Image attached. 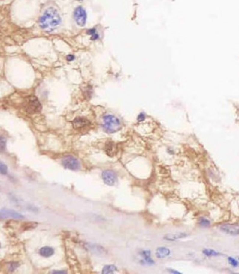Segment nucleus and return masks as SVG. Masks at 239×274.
<instances>
[{"label": "nucleus", "mask_w": 239, "mask_h": 274, "mask_svg": "<svg viewBox=\"0 0 239 274\" xmlns=\"http://www.w3.org/2000/svg\"><path fill=\"white\" fill-rule=\"evenodd\" d=\"M96 30H95V29H93V30H88V34H89V35H94V33H96Z\"/></svg>", "instance_id": "b1692460"}, {"label": "nucleus", "mask_w": 239, "mask_h": 274, "mask_svg": "<svg viewBox=\"0 0 239 274\" xmlns=\"http://www.w3.org/2000/svg\"><path fill=\"white\" fill-rule=\"evenodd\" d=\"M103 127L108 133H113L121 129V122L113 115H105L103 117Z\"/></svg>", "instance_id": "f03ea898"}, {"label": "nucleus", "mask_w": 239, "mask_h": 274, "mask_svg": "<svg viewBox=\"0 0 239 274\" xmlns=\"http://www.w3.org/2000/svg\"><path fill=\"white\" fill-rule=\"evenodd\" d=\"M101 177L104 183L109 186H113L117 182V176L113 171H104L101 174Z\"/></svg>", "instance_id": "39448f33"}, {"label": "nucleus", "mask_w": 239, "mask_h": 274, "mask_svg": "<svg viewBox=\"0 0 239 274\" xmlns=\"http://www.w3.org/2000/svg\"><path fill=\"white\" fill-rule=\"evenodd\" d=\"M62 165L63 167L67 169L72 171H76L80 169V165L79 161L74 156L68 155L65 156L62 159Z\"/></svg>", "instance_id": "20e7f679"}, {"label": "nucleus", "mask_w": 239, "mask_h": 274, "mask_svg": "<svg viewBox=\"0 0 239 274\" xmlns=\"http://www.w3.org/2000/svg\"><path fill=\"white\" fill-rule=\"evenodd\" d=\"M87 248L88 249L91 251L93 253H96L97 254H104L105 252L104 248H102L101 246H97V245L94 244H87Z\"/></svg>", "instance_id": "ddd939ff"}, {"label": "nucleus", "mask_w": 239, "mask_h": 274, "mask_svg": "<svg viewBox=\"0 0 239 274\" xmlns=\"http://www.w3.org/2000/svg\"><path fill=\"white\" fill-rule=\"evenodd\" d=\"M1 218L2 219H5V218H13V219H22L24 218L22 215L19 214L17 212L14 210H9V209H2L1 210Z\"/></svg>", "instance_id": "0eeeda50"}, {"label": "nucleus", "mask_w": 239, "mask_h": 274, "mask_svg": "<svg viewBox=\"0 0 239 274\" xmlns=\"http://www.w3.org/2000/svg\"><path fill=\"white\" fill-rule=\"evenodd\" d=\"M55 253V251L52 248L49 247V246H45V247H42L41 249L39 250V254L41 256L44 257H50L51 256H52Z\"/></svg>", "instance_id": "f8f14e48"}, {"label": "nucleus", "mask_w": 239, "mask_h": 274, "mask_svg": "<svg viewBox=\"0 0 239 274\" xmlns=\"http://www.w3.org/2000/svg\"><path fill=\"white\" fill-rule=\"evenodd\" d=\"M168 271L169 272H171V273H179V272H177V271H175V270H171V269H168Z\"/></svg>", "instance_id": "bb28decb"}, {"label": "nucleus", "mask_w": 239, "mask_h": 274, "mask_svg": "<svg viewBox=\"0 0 239 274\" xmlns=\"http://www.w3.org/2000/svg\"><path fill=\"white\" fill-rule=\"evenodd\" d=\"M221 231L230 235H238L239 225L237 224H225L220 227Z\"/></svg>", "instance_id": "6e6552de"}, {"label": "nucleus", "mask_w": 239, "mask_h": 274, "mask_svg": "<svg viewBox=\"0 0 239 274\" xmlns=\"http://www.w3.org/2000/svg\"><path fill=\"white\" fill-rule=\"evenodd\" d=\"M74 17L75 21L77 24L79 26H84L86 22V13L85 10L82 7H78L76 8L74 13Z\"/></svg>", "instance_id": "423d86ee"}, {"label": "nucleus", "mask_w": 239, "mask_h": 274, "mask_svg": "<svg viewBox=\"0 0 239 274\" xmlns=\"http://www.w3.org/2000/svg\"><path fill=\"white\" fill-rule=\"evenodd\" d=\"M170 253H171V252L167 248L160 247L158 249H157L156 257L159 259H163L168 257V255H170Z\"/></svg>", "instance_id": "9b49d317"}, {"label": "nucleus", "mask_w": 239, "mask_h": 274, "mask_svg": "<svg viewBox=\"0 0 239 274\" xmlns=\"http://www.w3.org/2000/svg\"><path fill=\"white\" fill-rule=\"evenodd\" d=\"M98 38H99V35H98V34L96 32V33H94V35H91V40H96V39H98Z\"/></svg>", "instance_id": "5701e85b"}, {"label": "nucleus", "mask_w": 239, "mask_h": 274, "mask_svg": "<svg viewBox=\"0 0 239 274\" xmlns=\"http://www.w3.org/2000/svg\"><path fill=\"white\" fill-rule=\"evenodd\" d=\"M199 225L201 226H202V227H208L210 225V222L208 220L206 219V218H202L200 219V221H199Z\"/></svg>", "instance_id": "f3484780"}, {"label": "nucleus", "mask_w": 239, "mask_h": 274, "mask_svg": "<svg viewBox=\"0 0 239 274\" xmlns=\"http://www.w3.org/2000/svg\"><path fill=\"white\" fill-rule=\"evenodd\" d=\"M203 253H204V254L207 256L219 255V253L215 252V251H213V250H210V249H205V250L203 251Z\"/></svg>", "instance_id": "a211bd4d"}, {"label": "nucleus", "mask_w": 239, "mask_h": 274, "mask_svg": "<svg viewBox=\"0 0 239 274\" xmlns=\"http://www.w3.org/2000/svg\"><path fill=\"white\" fill-rule=\"evenodd\" d=\"M6 146V140L5 138L1 137V152H3L5 149Z\"/></svg>", "instance_id": "412c9836"}, {"label": "nucleus", "mask_w": 239, "mask_h": 274, "mask_svg": "<svg viewBox=\"0 0 239 274\" xmlns=\"http://www.w3.org/2000/svg\"><path fill=\"white\" fill-rule=\"evenodd\" d=\"M118 269L115 265H105L102 269V273L107 274V273H113L116 271Z\"/></svg>", "instance_id": "4468645a"}, {"label": "nucleus", "mask_w": 239, "mask_h": 274, "mask_svg": "<svg viewBox=\"0 0 239 274\" xmlns=\"http://www.w3.org/2000/svg\"><path fill=\"white\" fill-rule=\"evenodd\" d=\"M228 262L233 267H237L238 265V262L235 259L232 258V257H229L228 258Z\"/></svg>", "instance_id": "aec40b11"}, {"label": "nucleus", "mask_w": 239, "mask_h": 274, "mask_svg": "<svg viewBox=\"0 0 239 274\" xmlns=\"http://www.w3.org/2000/svg\"><path fill=\"white\" fill-rule=\"evenodd\" d=\"M38 223L36 222H29V223H24V224L22 225V229L23 230H29V229H33L34 228H35L37 226Z\"/></svg>", "instance_id": "dca6fc26"}, {"label": "nucleus", "mask_w": 239, "mask_h": 274, "mask_svg": "<svg viewBox=\"0 0 239 274\" xmlns=\"http://www.w3.org/2000/svg\"><path fill=\"white\" fill-rule=\"evenodd\" d=\"M0 171H1V174H2V175H5L8 173L7 165L2 162H0Z\"/></svg>", "instance_id": "6ab92c4d"}, {"label": "nucleus", "mask_w": 239, "mask_h": 274, "mask_svg": "<svg viewBox=\"0 0 239 274\" xmlns=\"http://www.w3.org/2000/svg\"><path fill=\"white\" fill-rule=\"evenodd\" d=\"M141 254L142 256H143V257H144V260H145V262H147V264H154L155 263V262H154L153 260H152V259L150 258V251H148V250H145V251H143V252H141Z\"/></svg>", "instance_id": "2eb2a0df"}, {"label": "nucleus", "mask_w": 239, "mask_h": 274, "mask_svg": "<svg viewBox=\"0 0 239 274\" xmlns=\"http://www.w3.org/2000/svg\"><path fill=\"white\" fill-rule=\"evenodd\" d=\"M144 119H145V114L144 113L141 112V113L139 114L138 116V121H143L144 120Z\"/></svg>", "instance_id": "4be33fe9"}, {"label": "nucleus", "mask_w": 239, "mask_h": 274, "mask_svg": "<svg viewBox=\"0 0 239 274\" xmlns=\"http://www.w3.org/2000/svg\"><path fill=\"white\" fill-rule=\"evenodd\" d=\"M60 23V16L58 11L53 7H50L44 13L39 19V25L44 30L52 31Z\"/></svg>", "instance_id": "f257e3e1"}, {"label": "nucleus", "mask_w": 239, "mask_h": 274, "mask_svg": "<svg viewBox=\"0 0 239 274\" xmlns=\"http://www.w3.org/2000/svg\"><path fill=\"white\" fill-rule=\"evenodd\" d=\"M52 273H66V272L63 271V270H61V271H56V270H54V271H52Z\"/></svg>", "instance_id": "a878e982"}, {"label": "nucleus", "mask_w": 239, "mask_h": 274, "mask_svg": "<svg viewBox=\"0 0 239 274\" xmlns=\"http://www.w3.org/2000/svg\"><path fill=\"white\" fill-rule=\"evenodd\" d=\"M74 59V57L73 55H68V56H67V60H68V61H71V60H73Z\"/></svg>", "instance_id": "393cba45"}, {"label": "nucleus", "mask_w": 239, "mask_h": 274, "mask_svg": "<svg viewBox=\"0 0 239 274\" xmlns=\"http://www.w3.org/2000/svg\"><path fill=\"white\" fill-rule=\"evenodd\" d=\"M24 107L25 111L29 114L38 113L42 109L41 104L35 97H27L24 103Z\"/></svg>", "instance_id": "7ed1b4c3"}, {"label": "nucleus", "mask_w": 239, "mask_h": 274, "mask_svg": "<svg viewBox=\"0 0 239 274\" xmlns=\"http://www.w3.org/2000/svg\"><path fill=\"white\" fill-rule=\"evenodd\" d=\"M187 236H189V234H186V233L179 232V233H172V234H166L163 238L168 241H175V240H177L182 239V238L186 237Z\"/></svg>", "instance_id": "9d476101"}, {"label": "nucleus", "mask_w": 239, "mask_h": 274, "mask_svg": "<svg viewBox=\"0 0 239 274\" xmlns=\"http://www.w3.org/2000/svg\"><path fill=\"white\" fill-rule=\"evenodd\" d=\"M74 128L75 129H82L83 127H86L90 125V121L86 118H82V117H78L76 118L72 122Z\"/></svg>", "instance_id": "1a4fd4ad"}]
</instances>
